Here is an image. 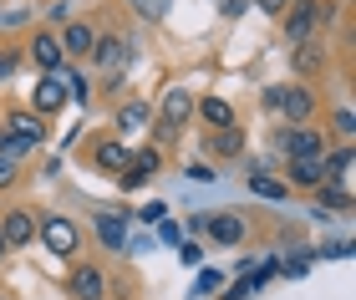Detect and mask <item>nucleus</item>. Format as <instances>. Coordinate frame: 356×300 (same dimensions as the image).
Wrapping results in <instances>:
<instances>
[{"label": "nucleus", "instance_id": "nucleus-1", "mask_svg": "<svg viewBox=\"0 0 356 300\" xmlns=\"http://www.w3.org/2000/svg\"><path fill=\"white\" fill-rule=\"evenodd\" d=\"M321 0H290L285 15H280V26H285V41L290 46H300V41H316L321 36Z\"/></svg>", "mask_w": 356, "mask_h": 300}, {"label": "nucleus", "instance_id": "nucleus-2", "mask_svg": "<svg viewBox=\"0 0 356 300\" xmlns=\"http://www.w3.org/2000/svg\"><path fill=\"white\" fill-rule=\"evenodd\" d=\"M41 244L51 249V255L72 260L76 249H82V229H76V219H67V214H46V219H41Z\"/></svg>", "mask_w": 356, "mask_h": 300}, {"label": "nucleus", "instance_id": "nucleus-3", "mask_svg": "<svg viewBox=\"0 0 356 300\" xmlns=\"http://www.w3.org/2000/svg\"><path fill=\"white\" fill-rule=\"evenodd\" d=\"M270 143L285 158H326V138H321L316 128H275Z\"/></svg>", "mask_w": 356, "mask_h": 300}, {"label": "nucleus", "instance_id": "nucleus-4", "mask_svg": "<svg viewBox=\"0 0 356 300\" xmlns=\"http://www.w3.org/2000/svg\"><path fill=\"white\" fill-rule=\"evenodd\" d=\"M275 107H280V117L290 128H305L316 112V92L311 87H275Z\"/></svg>", "mask_w": 356, "mask_h": 300}, {"label": "nucleus", "instance_id": "nucleus-5", "mask_svg": "<svg viewBox=\"0 0 356 300\" xmlns=\"http://www.w3.org/2000/svg\"><path fill=\"white\" fill-rule=\"evenodd\" d=\"M188 117H193V97H188V87H168L163 107H158V128H163V138H168V133H178Z\"/></svg>", "mask_w": 356, "mask_h": 300}, {"label": "nucleus", "instance_id": "nucleus-6", "mask_svg": "<svg viewBox=\"0 0 356 300\" xmlns=\"http://www.w3.org/2000/svg\"><path fill=\"white\" fill-rule=\"evenodd\" d=\"M92 61H97L107 76H122V67H127V41H122V36H97V41H92Z\"/></svg>", "mask_w": 356, "mask_h": 300}, {"label": "nucleus", "instance_id": "nucleus-7", "mask_svg": "<svg viewBox=\"0 0 356 300\" xmlns=\"http://www.w3.org/2000/svg\"><path fill=\"white\" fill-rule=\"evenodd\" d=\"M290 67H296V76H321L326 72V41H300V46H290Z\"/></svg>", "mask_w": 356, "mask_h": 300}, {"label": "nucleus", "instance_id": "nucleus-8", "mask_svg": "<svg viewBox=\"0 0 356 300\" xmlns=\"http://www.w3.org/2000/svg\"><path fill=\"white\" fill-rule=\"evenodd\" d=\"M0 240H6V249H21L36 240V219H31L26 209H6V219H0Z\"/></svg>", "mask_w": 356, "mask_h": 300}, {"label": "nucleus", "instance_id": "nucleus-9", "mask_svg": "<svg viewBox=\"0 0 356 300\" xmlns=\"http://www.w3.org/2000/svg\"><path fill=\"white\" fill-rule=\"evenodd\" d=\"M290 183L296 188H321V183H331V168H326V158H290Z\"/></svg>", "mask_w": 356, "mask_h": 300}, {"label": "nucleus", "instance_id": "nucleus-10", "mask_svg": "<svg viewBox=\"0 0 356 300\" xmlns=\"http://www.w3.org/2000/svg\"><path fill=\"white\" fill-rule=\"evenodd\" d=\"M31 61H36V72H61L67 67V56H61V41L51 36V31H36V41H31Z\"/></svg>", "mask_w": 356, "mask_h": 300}, {"label": "nucleus", "instance_id": "nucleus-11", "mask_svg": "<svg viewBox=\"0 0 356 300\" xmlns=\"http://www.w3.org/2000/svg\"><path fill=\"white\" fill-rule=\"evenodd\" d=\"M31 102H36V117H51L61 102H67V87H61V76L56 72H46L41 82H36V92H31Z\"/></svg>", "mask_w": 356, "mask_h": 300}, {"label": "nucleus", "instance_id": "nucleus-12", "mask_svg": "<svg viewBox=\"0 0 356 300\" xmlns=\"http://www.w3.org/2000/svg\"><path fill=\"white\" fill-rule=\"evenodd\" d=\"M72 295L76 300H102L107 295V275L97 270V265H76L72 270Z\"/></svg>", "mask_w": 356, "mask_h": 300}, {"label": "nucleus", "instance_id": "nucleus-13", "mask_svg": "<svg viewBox=\"0 0 356 300\" xmlns=\"http://www.w3.org/2000/svg\"><path fill=\"white\" fill-rule=\"evenodd\" d=\"M6 133L36 148L41 138H46V117H36V112H10V117H6Z\"/></svg>", "mask_w": 356, "mask_h": 300}, {"label": "nucleus", "instance_id": "nucleus-14", "mask_svg": "<svg viewBox=\"0 0 356 300\" xmlns=\"http://www.w3.org/2000/svg\"><path fill=\"white\" fill-rule=\"evenodd\" d=\"M61 56H92V41H97V31L92 26H82V21H72L67 31H61Z\"/></svg>", "mask_w": 356, "mask_h": 300}, {"label": "nucleus", "instance_id": "nucleus-15", "mask_svg": "<svg viewBox=\"0 0 356 300\" xmlns=\"http://www.w3.org/2000/svg\"><path fill=\"white\" fill-rule=\"evenodd\" d=\"M92 224H97V240H102V249H122V244H127V219H122V214H107V209H102Z\"/></svg>", "mask_w": 356, "mask_h": 300}, {"label": "nucleus", "instance_id": "nucleus-16", "mask_svg": "<svg viewBox=\"0 0 356 300\" xmlns=\"http://www.w3.org/2000/svg\"><path fill=\"white\" fill-rule=\"evenodd\" d=\"M204 229L214 234L219 244H239V240H245V219H239V214H214V219H204Z\"/></svg>", "mask_w": 356, "mask_h": 300}, {"label": "nucleus", "instance_id": "nucleus-17", "mask_svg": "<svg viewBox=\"0 0 356 300\" xmlns=\"http://www.w3.org/2000/svg\"><path fill=\"white\" fill-rule=\"evenodd\" d=\"M92 163L102 168V173H118V168H127V163H133V153H127V148L118 143V138H107V143H97Z\"/></svg>", "mask_w": 356, "mask_h": 300}, {"label": "nucleus", "instance_id": "nucleus-18", "mask_svg": "<svg viewBox=\"0 0 356 300\" xmlns=\"http://www.w3.org/2000/svg\"><path fill=\"white\" fill-rule=\"evenodd\" d=\"M148 122H153L148 102H122L118 107V133H138V128H148Z\"/></svg>", "mask_w": 356, "mask_h": 300}, {"label": "nucleus", "instance_id": "nucleus-19", "mask_svg": "<svg viewBox=\"0 0 356 300\" xmlns=\"http://www.w3.org/2000/svg\"><path fill=\"white\" fill-rule=\"evenodd\" d=\"M193 112H199L204 122H214V128H234V107H229V102H219V97L193 102Z\"/></svg>", "mask_w": 356, "mask_h": 300}, {"label": "nucleus", "instance_id": "nucleus-20", "mask_svg": "<svg viewBox=\"0 0 356 300\" xmlns=\"http://www.w3.org/2000/svg\"><path fill=\"white\" fill-rule=\"evenodd\" d=\"M316 209H336V214H351V194L341 183H321L316 188Z\"/></svg>", "mask_w": 356, "mask_h": 300}, {"label": "nucleus", "instance_id": "nucleus-21", "mask_svg": "<svg viewBox=\"0 0 356 300\" xmlns=\"http://www.w3.org/2000/svg\"><path fill=\"white\" fill-rule=\"evenodd\" d=\"M209 148H214L219 158H234L239 148H245V128H219V133H214V143H209Z\"/></svg>", "mask_w": 356, "mask_h": 300}, {"label": "nucleus", "instance_id": "nucleus-22", "mask_svg": "<svg viewBox=\"0 0 356 300\" xmlns=\"http://www.w3.org/2000/svg\"><path fill=\"white\" fill-rule=\"evenodd\" d=\"M56 76H61V87H67V102H87V92H92V82H87V76H82V72H72V67H61Z\"/></svg>", "mask_w": 356, "mask_h": 300}, {"label": "nucleus", "instance_id": "nucleus-23", "mask_svg": "<svg viewBox=\"0 0 356 300\" xmlns=\"http://www.w3.org/2000/svg\"><path fill=\"white\" fill-rule=\"evenodd\" d=\"M250 188H254L260 199H270V203H280V199L290 194V188H285L280 178H270V173H254V178H250Z\"/></svg>", "mask_w": 356, "mask_h": 300}, {"label": "nucleus", "instance_id": "nucleus-24", "mask_svg": "<svg viewBox=\"0 0 356 300\" xmlns=\"http://www.w3.org/2000/svg\"><path fill=\"white\" fill-rule=\"evenodd\" d=\"M158 163H163V158H158V148H143V153H133V168H138V173H153Z\"/></svg>", "mask_w": 356, "mask_h": 300}, {"label": "nucleus", "instance_id": "nucleus-25", "mask_svg": "<svg viewBox=\"0 0 356 300\" xmlns=\"http://www.w3.org/2000/svg\"><path fill=\"white\" fill-rule=\"evenodd\" d=\"M133 6H138L143 15H148V21H158V15H168V6H173V0H133Z\"/></svg>", "mask_w": 356, "mask_h": 300}, {"label": "nucleus", "instance_id": "nucleus-26", "mask_svg": "<svg viewBox=\"0 0 356 300\" xmlns=\"http://www.w3.org/2000/svg\"><path fill=\"white\" fill-rule=\"evenodd\" d=\"M245 10H250V0H219V15H224V21H239Z\"/></svg>", "mask_w": 356, "mask_h": 300}, {"label": "nucleus", "instance_id": "nucleus-27", "mask_svg": "<svg viewBox=\"0 0 356 300\" xmlns=\"http://www.w3.org/2000/svg\"><path fill=\"white\" fill-rule=\"evenodd\" d=\"M219 280H224L219 270H199V295H214V290H219Z\"/></svg>", "mask_w": 356, "mask_h": 300}, {"label": "nucleus", "instance_id": "nucleus-28", "mask_svg": "<svg viewBox=\"0 0 356 300\" xmlns=\"http://www.w3.org/2000/svg\"><path fill=\"white\" fill-rule=\"evenodd\" d=\"M336 133H341V138H351V133H356V117H351V107H341V112H336Z\"/></svg>", "mask_w": 356, "mask_h": 300}, {"label": "nucleus", "instance_id": "nucleus-29", "mask_svg": "<svg viewBox=\"0 0 356 300\" xmlns=\"http://www.w3.org/2000/svg\"><path fill=\"white\" fill-rule=\"evenodd\" d=\"M143 219H148V224H163V214H168V203H143V209H138Z\"/></svg>", "mask_w": 356, "mask_h": 300}, {"label": "nucleus", "instance_id": "nucleus-30", "mask_svg": "<svg viewBox=\"0 0 356 300\" xmlns=\"http://www.w3.org/2000/svg\"><path fill=\"white\" fill-rule=\"evenodd\" d=\"M250 6H260L265 15H275V21H280V15H285V6H290V0H250Z\"/></svg>", "mask_w": 356, "mask_h": 300}, {"label": "nucleus", "instance_id": "nucleus-31", "mask_svg": "<svg viewBox=\"0 0 356 300\" xmlns=\"http://www.w3.org/2000/svg\"><path fill=\"white\" fill-rule=\"evenodd\" d=\"M178 260L184 265H204V249L199 244H178Z\"/></svg>", "mask_w": 356, "mask_h": 300}, {"label": "nucleus", "instance_id": "nucleus-32", "mask_svg": "<svg viewBox=\"0 0 356 300\" xmlns=\"http://www.w3.org/2000/svg\"><path fill=\"white\" fill-rule=\"evenodd\" d=\"M143 183H148V173H138V168L122 173V188H143Z\"/></svg>", "mask_w": 356, "mask_h": 300}, {"label": "nucleus", "instance_id": "nucleus-33", "mask_svg": "<svg viewBox=\"0 0 356 300\" xmlns=\"http://www.w3.org/2000/svg\"><path fill=\"white\" fill-rule=\"evenodd\" d=\"M10 76H15V56L0 51V82H10Z\"/></svg>", "mask_w": 356, "mask_h": 300}, {"label": "nucleus", "instance_id": "nucleus-34", "mask_svg": "<svg viewBox=\"0 0 356 300\" xmlns=\"http://www.w3.org/2000/svg\"><path fill=\"white\" fill-rule=\"evenodd\" d=\"M158 240H163V244H178V224H168V219H163V224H158Z\"/></svg>", "mask_w": 356, "mask_h": 300}, {"label": "nucleus", "instance_id": "nucleus-35", "mask_svg": "<svg viewBox=\"0 0 356 300\" xmlns=\"http://www.w3.org/2000/svg\"><path fill=\"white\" fill-rule=\"evenodd\" d=\"M184 173H188L193 183H209V178H214V168H199V163H193V168H184Z\"/></svg>", "mask_w": 356, "mask_h": 300}, {"label": "nucleus", "instance_id": "nucleus-36", "mask_svg": "<svg viewBox=\"0 0 356 300\" xmlns=\"http://www.w3.org/2000/svg\"><path fill=\"white\" fill-rule=\"evenodd\" d=\"M10 178H15V163H10L6 153H0V183H10Z\"/></svg>", "mask_w": 356, "mask_h": 300}, {"label": "nucleus", "instance_id": "nucleus-37", "mask_svg": "<svg viewBox=\"0 0 356 300\" xmlns=\"http://www.w3.org/2000/svg\"><path fill=\"white\" fill-rule=\"evenodd\" d=\"M0 260H6V240H0Z\"/></svg>", "mask_w": 356, "mask_h": 300}]
</instances>
